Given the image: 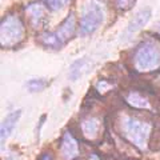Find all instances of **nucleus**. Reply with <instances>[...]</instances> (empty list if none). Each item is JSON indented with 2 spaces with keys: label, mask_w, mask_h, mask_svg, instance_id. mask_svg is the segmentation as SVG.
<instances>
[{
  "label": "nucleus",
  "mask_w": 160,
  "mask_h": 160,
  "mask_svg": "<svg viewBox=\"0 0 160 160\" xmlns=\"http://www.w3.org/2000/svg\"><path fill=\"white\" fill-rule=\"evenodd\" d=\"M127 103L133 108H139V109H144V108H149V102L147 100V98H144L143 93H140L139 91H133L129 92L127 95Z\"/></svg>",
  "instance_id": "9b49d317"
},
{
  "label": "nucleus",
  "mask_w": 160,
  "mask_h": 160,
  "mask_svg": "<svg viewBox=\"0 0 160 160\" xmlns=\"http://www.w3.org/2000/svg\"><path fill=\"white\" fill-rule=\"evenodd\" d=\"M75 32V16L71 12L60 24V27L55 32H44L36 39L39 44L46 48L60 49L69 39L73 36Z\"/></svg>",
  "instance_id": "f257e3e1"
},
{
  "label": "nucleus",
  "mask_w": 160,
  "mask_h": 160,
  "mask_svg": "<svg viewBox=\"0 0 160 160\" xmlns=\"http://www.w3.org/2000/svg\"><path fill=\"white\" fill-rule=\"evenodd\" d=\"M60 152L64 160H73L79 155V146L78 142L71 133H64L60 142Z\"/></svg>",
  "instance_id": "0eeeda50"
},
{
  "label": "nucleus",
  "mask_w": 160,
  "mask_h": 160,
  "mask_svg": "<svg viewBox=\"0 0 160 160\" xmlns=\"http://www.w3.org/2000/svg\"><path fill=\"white\" fill-rule=\"evenodd\" d=\"M89 67V63H88V60L84 58V59H80L78 60V62H75L71 68H69V73H68V76L71 80H78L82 75L87 71V68Z\"/></svg>",
  "instance_id": "f8f14e48"
},
{
  "label": "nucleus",
  "mask_w": 160,
  "mask_h": 160,
  "mask_svg": "<svg viewBox=\"0 0 160 160\" xmlns=\"http://www.w3.org/2000/svg\"><path fill=\"white\" fill-rule=\"evenodd\" d=\"M23 36V24L16 16H7L2 23V42L13 44Z\"/></svg>",
  "instance_id": "39448f33"
},
{
  "label": "nucleus",
  "mask_w": 160,
  "mask_h": 160,
  "mask_svg": "<svg viewBox=\"0 0 160 160\" xmlns=\"http://www.w3.org/2000/svg\"><path fill=\"white\" fill-rule=\"evenodd\" d=\"M159 32H160V24H159Z\"/></svg>",
  "instance_id": "f3484780"
},
{
  "label": "nucleus",
  "mask_w": 160,
  "mask_h": 160,
  "mask_svg": "<svg viewBox=\"0 0 160 160\" xmlns=\"http://www.w3.org/2000/svg\"><path fill=\"white\" fill-rule=\"evenodd\" d=\"M80 127H82V132H83L84 136L88 138V139H93L99 132L100 123H99L98 119L88 118V119L83 120L82 124H80Z\"/></svg>",
  "instance_id": "9d476101"
},
{
  "label": "nucleus",
  "mask_w": 160,
  "mask_h": 160,
  "mask_svg": "<svg viewBox=\"0 0 160 160\" xmlns=\"http://www.w3.org/2000/svg\"><path fill=\"white\" fill-rule=\"evenodd\" d=\"M26 12L28 13L29 20H31L32 26L35 28H40V27L46 26L47 13L40 4H29V6L26 8Z\"/></svg>",
  "instance_id": "6e6552de"
},
{
  "label": "nucleus",
  "mask_w": 160,
  "mask_h": 160,
  "mask_svg": "<svg viewBox=\"0 0 160 160\" xmlns=\"http://www.w3.org/2000/svg\"><path fill=\"white\" fill-rule=\"evenodd\" d=\"M43 2L47 4L48 8H51V9H60L62 7L66 6V4H68L69 0H43Z\"/></svg>",
  "instance_id": "2eb2a0df"
},
{
  "label": "nucleus",
  "mask_w": 160,
  "mask_h": 160,
  "mask_svg": "<svg viewBox=\"0 0 160 160\" xmlns=\"http://www.w3.org/2000/svg\"><path fill=\"white\" fill-rule=\"evenodd\" d=\"M20 116H22V109H16V111L9 112L6 116V119L3 120L2 127H0V142H2V146L6 143V140L9 138V135L13 132Z\"/></svg>",
  "instance_id": "423d86ee"
},
{
  "label": "nucleus",
  "mask_w": 160,
  "mask_h": 160,
  "mask_svg": "<svg viewBox=\"0 0 160 160\" xmlns=\"http://www.w3.org/2000/svg\"><path fill=\"white\" fill-rule=\"evenodd\" d=\"M40 160H51V153H44L42 158H40Z\"/></svg>",
  "instance_id": "dca6fc26"
},
{
  "label": "nucleus",
  "mask_w": 160,
  "mask_h": 160,
  "mask_svg": "<svg viewBox=\"0 0 160 160\" xmlns=\"http://www.w3.org/2000/svg\"><path fill=\"white\" fill-rule=\"evenodd\" d=\"M151 18V9H142L140 12L136 13V16H135L131 22L128 24V28H127V35H132L135 33L136 31H139L142 27H144L147 24V22Z\"/></svg>",
  "instance_id": "1a4fd4ad"
},
{
  "label": "nucleus",
  "mask_w": 160,
  "mask_h": 160,
  "mask_svg": "<svg viewBox=\"0 0 160 160\" xmlns=\"http://www.w3.org/2000/svg\"><path fill=\"white\" fill-rule=\"evenodd\" d=\"M151 124L133 116H126L122 120V131L126 139H128L138 148H144L151 133Z\"/></svg>",
  "instance_id": "f03ea898"
},
{
  "label": "nucleus",
  "mask_w": 160,
  "mask_h": 160,
  "mask_svg": "<svg viewBox=\"0 0 160 160\" xmlns=\"http://www.w3.org/2000/svg\"><path fill=\"white\" fill-rule=\"evenodd\" d=\"M136 0H115V7L119 11H128L133 7V4Z\"/></svg>",
  "instance_id": "4468645a"
},
{
  "label": "nucleus",
  "mask_w": 160,
  "mask_h": 160,
  "mask_svg": "<svg viewBox=\"0 0 160 160\" xmlns=\"http://www.w3.org/2000/svg\"><path fill=\"white\" fill-rule=\"evenodd\" d=\"M133 64L138 71L160 69V48L152 42H143L135 49Z\"/></svg>",
  "instance_id": "7ed1b4c3"
},
{
  "label": "nucleus",
  "mask_w": 160,
  "mask_h": 160,
  "mask_svg": "<svg viewBox=\"0 0 160 160\" xmlns=\"http://www.w3.org/2000/svg\"><path fill=\"white\" fill-rule=\"evenodd\" d=\"M47 86H48V83L44 79H31L27 83V88L31 92H39V91H42V89L46 88Z\"/></svg>",
  "instance_id": "ddd939ff"
},
{
  "label": "nucleus",
  "mask_w": 160,
  "mask_h": 160,
  "mask_svg": "<svg viewBox=\"0 0 160 160\" xmlns=\"http://www.w3.org/2000/svg\"><path fill=\"white\" fill-rule=\"evenodd\" d=\"M103 11L98 3L91 2V4L84 8V12L80 19V33L83 36L93 33L103 23Z\"/></svg>",
  "instance_id": "20e7f679"
}]
</instances>
